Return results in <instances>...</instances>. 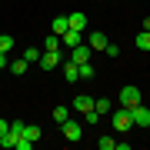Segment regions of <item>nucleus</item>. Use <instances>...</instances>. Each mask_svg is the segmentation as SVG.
Listing matches in <instances>:
<instances>
[{"mask_svg":"<svg viewBox=\"0 0 150 150\" xmlns=\"http://www.w3.org/2000/svg\"><path fill=\"white\" fill-rule=\"evenodd\" d=\"M110 123H113V130H120V134L134 130V117H130V107H120V110L110 117Z\"/></svg>","mask_w":150,"mask_h":150,"instance_id":"nucleus-1","label":"nucleus"},{"mask_svg":"<svg viewBox=\"0 0 150 150\" xmlns=\"http://www.w3.org/2000/svg\"><path fill=\"white\" fill-rule=\"evenodd\" d=\"M130 117H134V127H150V107H144V100L130 107Z\"/></svg>","mask_w":150,"mask_h":150,"instance_id":"nucleus-2","label":"nucleus"},{"mask_svg":"<svg viewBox=\"0 0 150 150\" xmlns=\"http://www.w3.org/2000/svg\"><path fill=\"white\" fill-rule=\"evenodd\" d=\"M60 130H64V137H67V140H80V137H83L80 120H70V117H67L64 123H60Z\"/></svg>","mask_w":150,"mask_h":150,"instance_id":"nucleus-3","label":"nucleus"},{"mask_svg":"<svg viewBox=\"0 0 150 150\" xmlns=\"http://www.w3.org/2000/svg\"><path fill=\"white\" fill-rule=\"evenodd\" d=\"M90 57H93V47H90V43H77V47L70 50V60H74V64H87Z\"/></svg>","mask_w":150,"mask_h":150,"instance_id":"nucleus-4","label":"nucleus"},{"mask_svg":"<svg viewBox=\"0 0 150 150\" xmlns=\"http://www.w3.org/2000/svg\"><path fill=\"white\" fill-rule=\"evenodd\" d=\"M140 103V87H123L120 90V107H137Z\"/></svg>","mask_w":150,"mask_h":150,"instance_id":"nucleus-5","label":"nucleus"},{"mask_svg":"<svg viewBox=\"0 0 150 150\" xmlns=\"http://www.w3.org/2000/svg\"><path fill=\"white\" fill-rule=\"evenodd\" d=\"M37 64H40L43 70H54V67H60V50H43Z\"/></svg>","mask_w":150,"mask_h":150,"instance_id":"nucleus-6","label":"nucleus"},{"mask_svg":"<svg viewBox=\"0 0 150 150\" xmlns=\"http://www.w3.org/2000/svg\"><path fill=\"white\" fill-rule=\"evenodd\" d=\"M74 110H77V113H90V110H93V100H90L87 93H77V97H74Z\"/></svg>","mask_w":150,"mask_h":150,"instance_id":"nucleus-7","label":"nucleus"},{"mask_svg":"<svg viewBox=\"0 0 150 150\" xmlns=\"http://www.w3.org/2000/svg\"><path fill=\"white\" fill-rule=\"evenodd\" d=\"M60 43H64L67 50H74L77 43H83V33H80V30H67L64 37H60Z\"/></svg>","mask_w":150,"mask_h":150,"instance_id":"nucleus-8","label":"nucleus"},{"mask_svg":"<svg viewBox=\"0 0 150 150\" xmlns=\"http://www.w3.org/2000/svg\"><path fill=\"white\" fill-rule=\"evenodd\" d=\"M87 43H90L93 50H103V47H107V33H103V30H93L90 37H87Z\"/></svg>","mask_w":150,"mask_h":150,"instance_id":"nucleus-9","label":"nucleus"},{"mask_svg":"<svg viewBox=\"0 0 150 150\" xmlns=\"http://www.w3.org/2000/svg\"><path fill=\"white\" fill-rule=\"evenodd\" d=\"M67 23H70V30H87V17L83 13H67Z\"/></svg>","mask_w":150,"mask_h":150,"instance_id":"nucleus-10","label":"nucleus"},{"mask_svg":"<svg viewBox=\"0 0 150 150\" xmlns=\"http://www.w3.org/2000/svg\"><path fill=\"white\" fill-rule=\"evenodd\" d=\"M64 77H67V83H77L80 80V67L70 60V64H64Z\"/></svg>","mask_w":150,"mask_h":150,"instance_id":"nucleus-11","label":"nucleus"},{"mask_svg":"<svg viewBox=\"0 0 150 150\" xmlns=\"http://www.w3.org/2000/svg\"><path fill=\"white\" fill-rule=\"evenodd\" d=\"M40 134H43V130L37 127V123H23V134H20V137H27V140H33V144H37Z\"/></svg>","mask_w":150,"mask_h":150,"instance_id":"nucleus-12","label":"nucleus"},{"mask_svg":"<svg viewBox=\"0 0 150 150\" xmlns=\"http://www.w3.org/2000/svg\"><path fill=\"white\" fill-rule=\"evenodd\" d=\"M67 30H70V23H67V17H64V13H60V17H54V33H57V37H64Z\"/></svg>","mask_w":150,"mask_h":150,"instance_id":"nucleus-13","label":"nucleus"},{"mask_svg":"<svg viewBox=\"0 0 150 150\" xmlns=\"http://www.w3.org/2000/svg\"><path fill=\"white\" fill-rule=\"evenodd\" d=\"M134 43H137V50H150V30L137 33V37H134Z\"/></svg>","mask_w":150,"mask_h":150,"instance_id":"nucleus-14","label":"nucleus"},{"mask_svg":"<svg viewBox=\"0 0 150 150\" xmlns=\"http://www.w3.org/2000/svg\"><path fill=\"white\" fill-rule=\"evenodd\" d=\"M27 67H30V64H27L23 57H20V60H10V70H13L17 77H23V74H27Z\"/></svg>","mask_w":150,"mask_h":150,"instance_id":"nucleus-15","label":"nucleus"},{"mask_svg":"<svg viewBox=\"0 0 150 150\" xmlns=\"http://www.w3.org/2000/svg\"><path fill=\"white\" fill-rule=\"evenodd\" d=\"M17 140H20V134H13V130H7V134L0 137V147H17Z\"/></svg>","mask_w":150,"mask_h":150,"instance_id":"nucleus-16","label":"nucleus"},{"mask_svg":"<svg viewBox=\"0 0 150 150\" xmlns=\"http://www.w3.org/2000/svg\"><path fill=\"white\" fill-rule=\"evenodd\" d=\"M0 50H4V54L13 50V33H0Z\"/></svg>","mask_w":150,"mask_h":150,"instance_id":"nucleus-17","label":"nucleus"},{"mask_svg":"<svg viewBox=\"0 0 150 150\" xmlns=\"http://www.w3.org/2000/svg\"><path fill=\"white\" fill-rule=\"evenodd\" d=\"M93 110H97V113H110V100H107V97L93 100Z\"/></svg>","mask_w":150,"mask_h":150,"instance_id":"nucleus-18","label":"nucleus"},{"mask_svg":"<svg viewBox=\"0 0 150 150\" xmlns=\"http://www.w3.org/2000/svg\"><path fill=\"white\" fill-rule=\"evenodd\" d=\"M43 50H60V37L57 33H50V37L43 40Z\"/></svg>","mask_w":150,"mask_h":150,"instance_id":"nucleus-19","label":"nucleus"},{"mask_svg":"<svg viewBox=\"0 0 150 150\" xmlns=\"http://www.w3.org/2000/svg\"><path fill=\"white\" fill-rule=\"evenodd\" d=\"M77 67H80V80H90L93 77V64L90 60H87V64H77Z\"/></svg>","mask_w":150,"mask_h":150,"instance_id":"nucleus-20","label":"nucleus"},{"mask_svg":"<svg viewBox=\"0 0 150 150\" xmlns=\"http://www.w3.org/2000/svg\"><path fill=\"white\" fill-rule=\"evenodd\" d=\"M40 54H43V50H37V47H27V50H23V60H27V64H33V60H40Z\"/></svg>","mask_w":150,"mask_h":150,"instance_id":"nucleus-21","label":"nucleus"},{"mask_svg":"<svg viewBox=\"0 0 150 150\" xmlns=\"http://www.w3.org/2000/svg\"><path fill=\"white\" fill-rule=\"evenodd\" d=\"M67 117H70V110H67V107H54V123H64Z\"/></svg>","mask_w":150,"mask_h":150,"instance_id":"nucleus-22","label":"nucleus"},{"mask_svg":"<svg viewBox=\"0 0 150 150\" xmlns=\"http://www.w3.org/2000/svg\"><path fill=\"white\" fill-rule=\"evenodd\" d=\"M97 147H100V150H113V147H117V140H110V137H100V140H97Z\"/></svg>","mask_w":150,"mask_h":150,"instance_id":"nucleus-23","label":"nucleus"},{"mask_svg":"<svg viewBox=\"0 0 150 150\" xmlns=\"http://www.w3.org/2000/svg\"><path fill=\"white\" fill-rule=\"evenodd\" d=\"M103 50H107V57H120V47H117V43H107Z\"/></svg>","mask_w":150,"mask_h":150,"instance_id":"nucleus-24","label":"nucleus"},{"mask_svg":"<svg viewBox=\"0 0 150 150\" xmlns=\"http://www.w3.org/2000/svg\"><path fill=\"white\" fill-rule=\"evenodd\" d=\"M30 147H33V140H27V137L17 140V150H30Z\"/></svg>","mask_w":150,"mask_h":150,"instance_id":"nucleus-25","label":"nucleus"},{"mask_svg":"<svg viewBox=\"0 0 150 150\" xmlns=\"http://www.w3.org/2000/svg\"><path fill=\"white\" fill-rule=\"evenodd\" d=\"M7 130H10V123H7L4 117H0V137H4V134H7Z\"/></svg>","mask_w":150,"mask_h":150,"instance_id":"nucleus-26","label":"nucleus"},{"mask_svg":"<svg viewBox=\"0 0 150 150\" xmlns=\"http://www.w3.org/2000/svg\"><path fill=\"white\" fill-rule=\"evenodd\" d=\"M4 67H10V60H7V54L0 50V70H4Z\"/></svg>","mask_w":150,"mask_h":150,"instance_id":"nucleus-27","label":"nucleus"},{"mask_svg":"<svg viewBox=\"0 0 150 150\" xmlns=\"http://www.w3.org/2000/svg\"><path fill=\"white\" fill-rule=\"evenodd\" d=\"M144 30H150V17H147V20H144Z\"/></svg>","mask_w":150,"mask_h":150,"instance_id":"nucleus-28","label":"nucleus"}]
</instances>
